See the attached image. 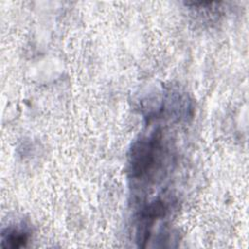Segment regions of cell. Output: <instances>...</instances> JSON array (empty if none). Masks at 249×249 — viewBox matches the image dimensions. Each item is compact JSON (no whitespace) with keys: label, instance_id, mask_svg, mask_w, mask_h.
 Instances as JSON below:
<instances>
[{"label":"cell","instance_id":"2","mask_svg":"<svg viewBox=\"0 0 249 249\" xmlns=\"http://www.w3.org/2000/svg\"><path fill=\"white\" fill-rule=\"evenodd\" d=\"M29 239V232L20 227H12L3 231L1 234V247L20 248L25 246Z\"/></svg>","mask_w":249,"mask_h":249},{"label":"cell","instance_id":"1","mask_svg":"<svg viewBox=\"0 0 249 249\" xmlns=\"http://www.w3.org/2000/svg\"><path fill=\"white\" fill-rule=\"evenodd\" d=\"M160 133H153L132 146L129 156V171L132 178L140 179L153 172L160 156Z\"/></svg>","mask_w":249,"mask_h":249}]
</instances>
